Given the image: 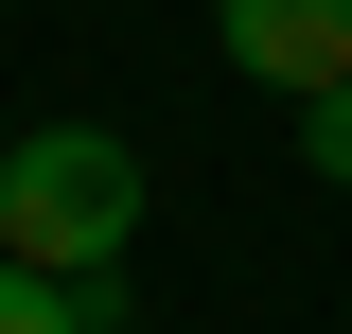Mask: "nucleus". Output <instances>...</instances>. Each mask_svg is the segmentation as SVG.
I'll return each instance as SVG.
<instances>
[{
	"label": "nucleus",
	"instance_id": "nucleus-3",
	"mask_svg": "<svg viewBox=\"0 0 352 334\" xmlns=\"http://www.w3.org/2000/svg\"><path fill=\"white\" fill-rule=\"evenodd\" d=\"M0 334H88V282H36V264H0Z\"/></svg>",
	"mask_w": 352,
	"mask_h": 334
},
{
	"label": "nucleus",
	"instance_id": "nucleus-2",
	"mask_svg": "<svg viewBox=\"0 0 352 334\" xmlns=\"http://www.w3.org/2000/svg\"><path fill=\"white\" fill-rule=\"evenodd\" d=\"M212 36H229V71H264V88H335L352 71V0H212Z\"/></svg>",
	"mask_w": 352,
	"mask_h": 334
},
{
	"label": "nucleus",
	"instance_id": "nucleus-4",
	"mask_svg": "<svg viewBox=\"0 0 352 334\" xmlns=\"http://www.w3.org/2000/svg\"><path fill=\"white\" fill-rule=\"evenodd\" d=\"M300 159H317V176H335V194H352V71H335V88H317V106H300Z\"/></svg>",
	"mask_w": 352,
	"mask_h": 334
},
{
	"label": "nucleus",
	"instance_id": "nucleus-1",
	"mask_svg": "<svg viewBox=\"0 0 352 334\" xmlns=\"http://www.w3.org/2000/svg\"><path fill=\"white\" fill-rule=\"evenodd\" d=\"M141 229V141L106 124H36L0 159V264H36V282H106Z\"/></svg>",
	"mask_w": 352,
	"mask_h": 334
}]
</instances>
